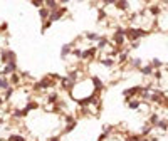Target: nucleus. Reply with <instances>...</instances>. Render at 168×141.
<instances>
[{
  "instance_id": "5",
  "label": "nucleus",
  "mask_w": 168,
  "mask_h": 141,
  "mask_svg": "<svg viewBox=\"0 0 168 141\" xmlns=\"http://www.w3.org/2000/svg\"><path fill=\"white\" fill-rule=\"evenodd\" d=\"M0 59H2V62H5V64L7 62H14L15 60V52L14 50H9V49L2 50V57Z\"/></svg>"
},
{
  "instance_id": "33",
  "label": "nucleus",
  "mask_w": 168,
  "mask_h": 141,
  "mask_svg": "<svg viewBox=\"0 0 168 141\" xmlns=\"http://www.w3.org/2000/svg\"><path fill=\"white\" fill-rule=\"evenodd\" d=\"M108 138H109V134L103 131V133H101V134L98 136V141H108Z\"/></svg>"
},
{
  "instance_id": "16",
  "label": "nucleus",
  "mask_w": 168,
  "mask_h": 141,
  "mask_svg": "<svg viewBox=\"0 0 168 141\" xmlns=\"http://www.w3.org/2000/svg\"><path fill=\"white\" fill-rule=\"evenodd\" d=\"M91 82H93V87H94L96 91L103 89V81L99 79V77H91Z\"/></svg>"
},
{
  "instance_id": "6",
  "label": "nucleus",
  "mask_w": 168,
  "mask_h": 141,
  "mask_svg": "<svg viewBox=\"0 0 168 141\" xmlns=\"http://www.w3.org/2000/svg\"><path fill=\"white\" fill-rule=\"evenodd\" d=\"M96 52H98V47H89V49L82 50V56H81V59H84V60L94 59V56H96Z\"/></svg>"
},
{
  "instance_id": "32",
  "label": "nucleus",
  "mask_w": 168,
  "mask_h": 141,
  "mask_svg": "<svg viewBox=\"0 0 168 141\" xmlns=\"http://www.w3.org/2000/svg\"><path fill=\"white\" fill-rule=\"evenodd\" d=\"M139 138H141V134H131L128 138H124V141H138Z\"/></svg>"
},
{
  "instance_id": "39",
  "label": "nucleus",
  "mask_w": 168,
  "mask_h": 141,
  "mask_svg": "<svg viewBox=\"0 0 168 141\" xmlns=\"http://www.w3.org/2000/svg\"><path fill=\"white\" fill-rule=\"evenodd\" d=\"M103 3H104V7H106V5H113V3H116V0H103Z\"/></svg>"
},
{
  "instance_id": "41",
  "label": "nucleus",
  "mask_w": 168,
  "mask_h": 141,
  "mask_svg": "<svg viewBox=\"0 0 168 141\" xmlns=\"http://www.w3.org/2000/svg\"><path fill=\"white\" fill-rule=\"evenodd\" d=\"M153 76H155L156 79H161V72H160V70H155V72H153Z\"/></svg>"
},
{
  "instance_id": "1",
  "label": "nucleus",
  "mask_w": 168,
  "mask_h": 141,
  "mask_svg": "<svg viewBox=\"0 0 168 141\" xmlns=\"http://www.w3.org/2000/svg\"><path fill=\"white\" fill-rule=\"evenodd\" d=\"M145 35H148V32H146V30H143V29H135V27L126 29V39H129L131 42L139 40L141 37H145Z\"/></svg>"
},
{
  "instance_id": "25",
  "label": "nucleus",
  "mask_w": 168,
  "mask_h": 141,
  "mask_svg": "<svg viewBox=\"0 0 168 141\" xmlns=\"http://www.w3.org/2000/svg\"><path fill=\"white\" fill-rule=\"evenodd\" d=\"M158 121H160V116L156 114V113H153V114L150 116V124H151V126H155V124H156Z\"/></svg>"
},
{
  "instance_id": "35",
  "label": "nucleus",
  "mask_w": 168,
  "mask_h": 141,
  "mask_svg": "<svg viewBox=\"0 0 168 141\" xmlns=\"http://www.w3.org/2000/svg\"><path fill=\"white\" fill-rule=\"evenodd\" d=\"M74 57H78V59H81V56H82V50H79V49H72V52H71Z\"/></svg>"
},
{
  "instance_id": "21",
  "label": "nucleus",
  "mask_w": 168,
  "mask_h": 141,
  "mask_svg": "<svg viewBox=\"0 0 168 141\" xmlns=\"http://www.w3.org/2000/svg\"><path fill=\"white\" fill-rule=\"evenodd\" d=\"M37 108H39V104H37V102H34V101H29V102L24 106V109L27 111V113H29V111H32V109H37Z\"/></svg>"
},
{
  "instance_id": "7",
  "label": "nucleus",
  "mask_w": 168,
  "mask_h": 141,
  "mask_svg": "<svg viewBox=\"0 0 168 141\" xmlns=\"http://www.w3.org/2000/svg\"><path fill=\"white\" fill-rule=\"evenodd\" d=\"M76 128H78V121L67 123V124H64V128H62V134H69V133H72Z\"/></svg>"
},
{
  "instance_id": "20",
  "label": "nucleus",
  "mask_w": 168,
  "mask_h": 141,
  "mask_svg": "<svg viewBox=\"0 0 168 141\" xmlns=\"http://www.w3.org/2000/svg\"><path fill=\"white\" fill-rule=\"evenodd\" d=\"M153 128H155V126H151V124H145V126L141 128V136H148L150 133L153 131Z\"/></svg>"
},
{
  "instance_id": "24",
  "label": "nucleus",
  "mask_w": 168,
  "mask_h": 141,
  "mask_svg": "<svg viewBox=\"0 0 168 141\" xmlns=\"http://www.w3.org/2000/svg\"><path fill=\"white\" fill-rule=\"evenodd\" d=\"M86 39L88 40H99L101 37H99L96 32H86Z\"/></svg>"
},
{
  "instance_id": "45",
  "label": "nucleus",
  "mask_w": 168,
  "mask_h": 141,
  "mask_svg": "<svg viewBox=\"0 0 168 141\" xmlns=\"http://www.w3.org/2000/svg\"><path fill=\"white\" fill-rule=\"evenodd\" d=\"M67 2H69V0H61V3H67Z\"/></svg>"
},
{
  "instance_id": "12",
  "label": "nucleus",
  "mask_w": 168,
  "mask_h": 141,
  "mask_svg": "<svg viewBox=\"0 0 168 141\" xmlns=\"http://www.w3.org/2000/svg\"><path fill=\"white\" fill-rule=\"evenodd\" d=\"M71 52H72V45L71 44H64L62 45V49H61V57L64 59V57H67Z\"/></svg>"
},
{
  "instance_id": "43",
  "label": "nucleus",
  "mask_w": 168,
  "mask_h": 141,
  "mask_svg": "<svg viewBox=\"0 0 168 141\" xmlns=\"http://www.w3.org/2000/svg\"><path fill=\"white\" fill-rule=\"evenodd\" d=\"M138 141H150V138H146V136H141Z\"/></svg>"
},
{
  "instance_id": "19",
  "label": "nucleus",
  "mask_w": 168,
  "mask_h": 141,
  "mask_svg": "<svg viewBox=\"0 0 168 141\" xmlns=\"http://www.w3.org/2000/svg\"><path fill=\"white\" fill-rule=\"evenodd\" d=\"M7 141H27V138L22 136V134H9L7 136Z\"/></svg>"
},
{
  "instance_id": "31",
  "label": "nucleus",
  "mask_w": 168,
  "mask_h": 141,
  "mask_svg": "<svg viewBox=\"0 0 168 141\" xmlns=\"http://www.w3.org/2000/svg\"><path fill=\"white\" fill-rule=\"evenodd\" d=\"M44 2H46V0H30V3H32L34 7H37V9H40V7L44 5Z\"/></svg>"
},
{
  "instance_id": "46",
  "label": "nucleus",
  "mask_w": 168,
  "mask_h": 141,
  "mask_svg": "<svg viewBox=\"0 0 168 141\" xmlns=\"http://www.w3.org/2000/svg\"><path fill=\"white\" fill-rule=\"evenodd\" d=\"M2 124H3V119H2V118H0V128H2Z\"/></svg>"
},
{
  "instance_id": "23",
  "label": "nucleus",
  "mask_w": 168,
  "mask_h": 141,
  "mask_svg": "<svg viewBox=\"0 0 168 141\" xmlns=\"http://www.w3.org/2000/svg\"><path fill=\"white\" fill-rule=\"evenodd\" d=\"M67 77H69L71 81H74V82H78V79H79V72H78V70H71L69 74H67Z\"/></svg>"
},
{
  "instance_id": "4",
  "label": "nucleus",
  "mask_w": 168,
  "mask_h": 141,
  "mask_svg": "<svg viewBox=\"0 0 168 141\" xmlns=\"http://www.w3.org/2000/svg\"><path fill=\"white\" fill-rule=\"evenodd\" d=\"M14 72H17V62L14 60V62H7L5 64V67H3V70L0 72L2 76H10V74H14Z\"/></svg>"
},
{
  "instance_id": "15",
  "label": "nucleus",
  "mask_w": 168,
  "mask_h": 141,
  "mask_svg": "<svg viewBox=\"0 0 168 141\" xmlns=\"http://www.w3.org/2000/svg\"><path fill=\"white\" fill-rule=\"evenodd\" d=\"M155 128H158V129H161V131H168V119H161V118H160V121L155 124Z\"/></svg>"
},
{
  "instance_id": "22",
  "label": "nucleus",
  "mask_w": 168,
  "mask_h": 141,
  "mask_svg": "<svg viewBox=\"0 0 168 141\" xmlns=\"http://www.w3.org/2000/svg\"><path fill=\"white\" fill-rule=\"evenodd\" d=\"M9 81L14 84V86H17V84L20 82V76L17 74V72H14V74H10V79Z\"/></svg>"
},
{
  "instance_id": "13",
  "label": "nucleus",
  "mask_w": 168,
  "mask_h": 141,
  "mask_svg": "<svg viewBox=\"0 0 168 141\" xmlns=\"http://www.w3.org/2000/svg\"><path fill=\"white\" fill-rule=\"evenodd\" d=\"M39 15H40V19H42V22H46V20L49 19V15H50V10L47 9V7H40Z\"/></svg>"
},
{
  "instance_id": "42",
  "label": "nucleus",
  "mask_w": 168,
  "mask_h": 141,
  "mask_svg": "<svg viewBox=\"0 0 168 141\" xmlns=\"http://www.w3.org/2000/svg\"><path fill=\"white\" fill-rule=\"evenodd\" d=\"M131 47H133V49H136V47H139V40H135V42L131 44Z\"/></svg>"
},
{
  "instance_id": "3",
  "label": "nucleus",
  "mask_w": 168,
  "mask_h": 141,
  "mask_svg": "<svg viewBox=\"0 0 168 141\" xmlns=\"http://www.w3.org/2000/svg\"><path fill=\"white\" fill-rule=\"evenodd\" d=\"M66 12H67V10H66V7H59V9H56V10H50L49 20H50V22L61 20L62 17H64V14H66Z\"/></svg>"
},
{
  "instance_id": "38",
  "label": "nucleus",
  "mask_w": 168,
  "mask_h": 141,
  "mask_svg": "<svg viewBox=\"0 0 168 141\" xmlns=\"http://www.w3.org/2000/svg\"><path fill=\"white\" fill-rule=\"evenodd\" d=\"M126 59H128V52H123V54L119 56V62H124Z\"/></svg>"
},
{
  "instance_id": "44",
  "label": "nucleus",
  "mask_w": 168,
  "mask_h": 141,
  "mask_svg": "<svg viewBox=\"0 0 168 141\" xmlns=\"http://www.w3.org/2000/svg\"><path fill=\"white\" fill-rule=\"evenodd\" d=\"M3 102H5V99H3V98H0V106H2Z\"/></svg>"
},
{
  "instance_id": "2",
  "label": "nucleus",
  "mask_w": 168,
  "mask_h": 141,
  "mask_svg": "<svg viewBox=\"0 0 168 141\" xmlns=\"http://www.w3.org/2000/svg\"><path fill=\"white\" fill-rule=\"evenodd\" d=\"M54 84H56V82H54V79H52L50 76H47V77H44L42 81L35 82L34 89H35V91H40V89H49V87H52Z\"/></svg>"
},
{
  "instance_id": "14",
  "label": "nucleus",
  "mask_w": 168,
  "mask_h": 141,
  "mask_svg": "<svg viewBox=\"0 0 168 141\" xmlns=\"http://www.w3.org/2000/svg\"><path fill=\"white\" fill-rule=\"evenodd\" d=\"M114 5H116V9H118V10H123V12H124V10H128V7H129L128 0H116V3H114Z\"/></svg>"
},
{
  "instance_id": "47",
  "label": "nucleus",
  "mask_w": 168,
  "mask_h": 141,
  "mask_svg": "<svg viewBox=\"0 0 168 141\" xmlns=\"http://www.w3.org/2000/svg\"><path fill=\"white\" fill-rule=\"evenodd\" d=\"M145 2H151V0H145Z\"/></svg>"
},
{
  "instance_id": "29",
  "label": "nucleus",
  "mask_w": 168,
  "mask_h": 141,
  "mask_svg": "<svg viewBox=\"0 0 168 141\" xmlns=\"http://www.w3.org/2000/svg\"><path fill=\"white\" fill-rule=\"evenodd\" d=\"M131 67H136V69H141V59L136 57V59L131 60Z\"/></svg>"
},
{
  "instance_id": "10",
  "label": "nucleus",
  "mask_w": 168,
  "mask_h": 141,
  "mask_svg": "<svg viewBox=\"0 0 168 141\" xmlns=\"http://www.w3.org/2000/svg\"><path fill=\"white\" fill-rule=\"evenodd\" d=\"M126 104H128V108L131 111H138L139 108H141V101H139V99H129Z\"/></svg>"
},
{
  "instance_id": "11",
  "label": "nucleus",
  "mask_w": 168,
  "mask_h": 141,
  "mask_svg": "<svg viewBox=\"0 0 168 141\" xmlns=\"http://www.w3.org/2000/svg\"><path fill=\"white\" fill-rule=\"evenodd\" d=\"M10 87V81L7 79V76H2L0 74V91H5Z\"/></svg>"
},
{
  "instance_id": "40",
  "label": "nucleus",
  "mask_w": 168,
  "mask_h": 141,
  "mask_svg": "<svg viewBox=\"0 0 168 141\" xmlns=\"http://www.w3.org/2000/svg\"><path fill=\"white\" fill-rule=\"evenodd\" d=\"M47 141H61V136H50L47 138Z\"/></svg>"
},
{
  "instance_id": "8",
  "label": "nucleus",
  "mask_w": 168,
  "mask_h": 141,
  "mask_svg": "<svg viewBox=\"0 0 168 141\" xmlns=\"http://www.w3.org/2000/svg\"><path fill=\"white\" fill-rule=\"evenodd\" d=\"M10 114H12V119H22V118H25V116H27V111L22 108V109H15V111H12Z\"/></svg>"
},
{
  "instance_id": "36",
  "label": "nucleus",
  "mask_w": 168,
  "mask_h": 141,
  "mask_svg": "<svg viewBox=\"0 0 168 141\" xmlns=\"http://www.w3.org/2000/svg\"><path fill=\"white\" fill-rule=\"evenodd\" d=\"M150 12H151L153 15H158V14H160V7H156V5H153V7L150 9Z\"/></svg>"
},
{
  "instance_id": "9",
  "label": "nucleus",
  "mask_w": 168,
  "mask_h": 141,
  "mask_svg": "<svg viewBox=\"0 0 168 141\" xmlns=\"http://www.w3.org/2000/svg\"><path fill=\"white\" fill-rule=\"evenodd\" d=\"M46 101H47V104H52V106H54V104L59 101V94L52 91V92H49V94L46 96Z\"/></svg>"
},
{
  "instance_id": "48",
  "label": "nucleus",
  "mask_w": 168,
  "mask_h": 141,
  "mask_svg": "<svg viewBox=\"0 0 168 141\" xmlns=\"http://www.w3.org/2000/svg\"><path fill=\"white\" fill-rule=\"evenodd\" d=\"M79 2H82V0H79Z\"/></svg>"
},
{
  "instance_id": "37",
  "label": "nucleus",
  "mask_w": 168,
  "mask_h": 141,
  "mask_svg": "<svg viewBox=\"0 0 168 141\" xmlns=\"http://www.w3.org/2000/svg\"><path fill=\"white\" fill-rule=\"evenodd\" d=\"M103 19H106V12H103V10H99L98 14V22H101Z\"/></svg>"
},
{
  "instance_id": "30",
  "label": "nucleus",
  "mask_w": 168,
  "mask_h": 141,
  "mask_svg": "<svg viewBox=\"0 0 168 141\" xmlns=\"http://www.w3.org/2000/svg\"><path fill=\"white\" fill-rule=\"evenodd\" d=\"M151 66H153V69H160V67L163 66V62H161L160 59H153L151 60Z\"/></svg>"
},
{
  "instance_id": "26",
  "label": "nucleus",
  "mask_w": 168,
  "mask_h": 141,
  "mask_svg": "<svg viewBox=\"0 0 168 141\" xmlns=\"http://www.w3.org/2000/svg\"><path fill=\"white\" fill-rule=\"evenodd\" d=\"M12 96H14V89H12V87H9V89H5V96H3V99H5V102L12 99Z\"/></svg>"
},
{
  "instance_id": "27",
  "label": "nucleus",
  "mask_w": 168,
  "mask_h": 141,
  "mask_svg": "<svg viewBox=\"0 0 168 141\" xmlns=\"http://www.w3.org/2000/svg\"><path fill=\"white\" fill-rule=\"evenodd\" d=\"M108 45V39L106 37H101V39L98 40V49H104Z\"/></svg>"
},
{
  "instance_id": "28",
  "label": "nucleus",
  "mask_w": 168,
  "mask_h": 141,
  "mask_svg": "<svg viewBox=\"0 0 168 141\" xmlns=\"http://www.w3.org/2000/svg\"><path fill=\"white\" fill-rule=\"evenodd\" d=\"M101 64H103L104 67H113V66H114V60L113 59H101Z\"/></svg>"
},
{
  "instance_id": "17",
  "label": "nucleus",
  "mask_w": 168,
  "mask_h": 141,
  "mask_svg": "<svg viewBox=\"0 0 168 141\" xmlns=\"http://www.w3.org/2000/svg\"><path fill=\"white\" fill-rule=\"evenodd\" d=\"M139 70H141V74H143V76H151V74L155 72V69H153V66H151V64H150V66H143Z\"/></svg>"
},
{
  "instance_id": "18",
  "label": "nucleus",
  "mask_w": 168,
  "mask_h": 141,
  "mask_svg": "<svg viewBox=\"0 0 168 141\" xmlns=\"http://www.w3.org/2000/svg\"><path fill=\"white\" fill-rule=\"evenodd\" d=\"M44 3H46V7H47L49 10H56V9H59V3H57V0H46Z\"/></svg>"
},
{
  "instance_id": "34",
  "label": "nucleus",
  "mask_w": 168,
  "mask_h": 141,
  "mask_svg": "<svg viewBox=\"0 0 168 141\" xmlns=\"http://www.w3.org/2000/svg\"><path fill=\"white\" fill-rule=\"evenodd\" d=\"M50 25H52V22H50V20L47 19V20H46V22H44V24H42V32H46V30L49 29Z\"/></svg>"
}]
</instances>
